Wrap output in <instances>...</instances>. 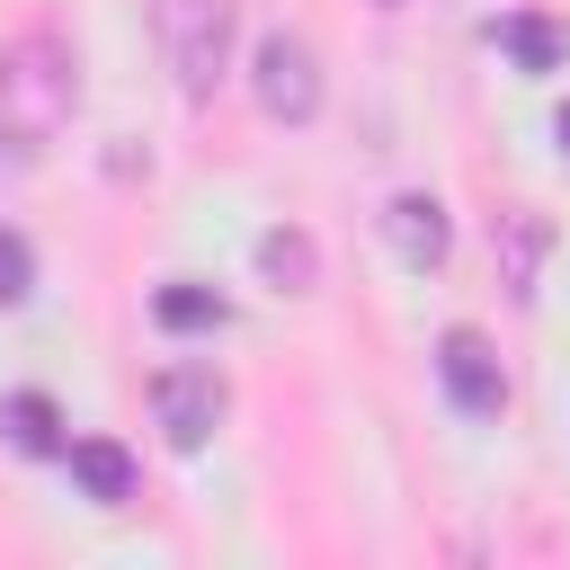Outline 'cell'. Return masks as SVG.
Wrapping results in <instances>:
<instances>
[{
    "label": "cell",
    "mask_w": 570,
    "mask_h": 570,
    "mask_svg": "<svg viewBox=\"0 0 570 570\" xmlns=\"http://www.w3.org/2000/svg\"><path fill=\"white\" fill-rule=\"evenodd\" d=\"M383 240H392V258H401V267H419V276H428V267H445L454 223H445V205H436V196H419V187H410V196H392V205H383Z\"/></svg>",
    "instance_id": "obj_6"
},
{
    "label": "cell",
    "mask_w": 570,
    "mask_h": 570,
    "mask_svg": "<svg viewBox=\"0 0 570 570\" xmlns=\"http://www.w3.org/2000/svg\"><path fill=\"white\" fill-rule=\"evenodd\" d=\"M552 134H561V151H570V107H561V116H552Z\"/></svg>",
    "instance_id": "obj_13"
},
{
    "label": "cell",
    "mask_w": 570,
    "mask_h": 570,
    "mask_svg": "<svg viewBox=\"0 0 570 570\" xmlns=\"http://www.w3.org/2000/svg\"><path fill=\"white\" fill-rule=\"evenodd\" d=\"M71 98H80V71L53 36H27L0 53V142L9 151H45L71 125Z\"/></svg>",
    "instance_id": "obj_1"
},
{
    "label": "cell",
    "mask_w": 570,
    "mask_h": 570,
    "mask_svg": "<svg viewBox=\"0 0 570 570\" xmlns=\"http://www.w3.org/2000/svg\"><path fill=\"white\" fill-rule=\"evenodd\" d=\"M249 89H258V107L276 116V125H312L321 116V62H312V45L303 36H258V53H249Z\"/></svg>",
    "instance_id": "obj_3"
},
{
    "label": "cell",
    "mask_w": 570,
    "mask_h": 570,
    "mask_svg": "<svg viewBox=\"0 0 570 570\" xmlns=\"http://www.w3.org/2000/svg\"><path fill=\"white\" fill-rule=\"evenodd\" d=\"M151 410H160V436L178 454H196L214 428H223V374L214 365H160L151 374Z\"/></svg>",
    "instance_id": "obj_4"
},
{
    "label": "cell",
    "mask_w": 570,
    "mask_h": 570,
    "mask_svg": "<svg viewBox=\"0 0 570 570\" xmlns=\"http://www.w3.org/2000/svg\"><path fill=\"white\" fill-rule=\"evenodd\" d=\"M27 294H36V249H27L18 232H0V312L27 303Z\"/></svg>",
    "instance_id": "obj_12"
},
{
    "label": "cell",
    "mask_w": 570,
    "mask_h": 570,
    "mask_svg": "<svg viewBox=\"0 0 570 570\" xmlns=\"http://www.w3.org/2000/svg\"><path fill=\"white\" fill-rule=\"evenodd\" d=\"M151 27H160V53L178 71V98L214 107V89L232 71V0H160Z\"/></svg>",
    "instance_id": "obj_2"
},
{
    "label": "cell",
    "mask_w": 570,
    "mask_h": 570,
    "mask_svg": "<svg viewBox=\"0 0 570 570\" xmlns=\"http://www.w3.org/2000/svg\"><path fill=\"white\" fill-rule=\"evenodd\" d=\"M223 312H232V303H223L214 285H187V276L151 294V321H160V330H178V338H187V330H223Z\"/></svg>",
    "instance_id": "obj_11"
},
{
    "label": "cell",
    "mask_w": 570,
    "mask_h": 570,
    "mask_svg": "<svg viewBox=\"0 0 570 570\" xmlns=\"http://www.w3.org/2000/svg\"><path fill=\"white\" fill-rule=\"evenodd\" d=\"M436 383H445V401L472 410V419H499V410H508V374H499V347H490L481 330H445V338H436Z\"/></svg>",
    "instance_id": "obj_5"
},
{
    "label": "cell",
    "mask_w": 570,
    "mask_h": 570,
    "mask_svg": "<svg viewBox=\"0 0 570 570\" xmlns=\"http://www.w3.org/2000/svg\"><path fill=\"white\" fill-rule=\"evenodd\" d=\"M0 428H9L18 454H62V445H71V436H62V410H53L45 392H9V401H0Z\"/></svg>",
    "instance_id": "obj_9"
},
{
    "label": "cell",
    "mask_w": 570,
    "mask_h": 570,
    "mask_svg": "<svg viewBox=\"0 0 570 570\" xmlns=\"http://www.w3.org/2000/svg\"><path fill=\"white\" fill-rule=\"evenodd\" d=\"M258 276H267L276 294H312V285H321V249H312V232H294V223L258 232Z\"/></svg>",
    "instance_id": "obj_8"
},
{
    "label": "cell",
    "mask_w": 570,
    "mask_h": 570,
    "mask_svg": "<svg viewBox=\"0 0 570 570\" xmlns=\"http://www.w3.org/2000/svg\"><path fill=\"white\" fill-rule=\"evenodd\" d=\"M499 45H508V62H517V71H561V62H570V27L534 18V9H525V18H508V27H499Z\"/></svg>",
    "instance_id": "obj_10"
},
{
    "label": "cell",
    "mask_w": 570,
    "mask_h": 570,
    "mask_svg": "<svg viewBox=\"0 0 570 570\" xmlns=\"http://www.w3.org/2000/svg\"><path fill=\"white\" fill-rule=\"evenodd\" d=\"M62 454H71V481H80L98 508H125V499H134V454H125L116 436H71Z\"/></svg>",
    "instance_id": "obj_7"
}]
</instances>
